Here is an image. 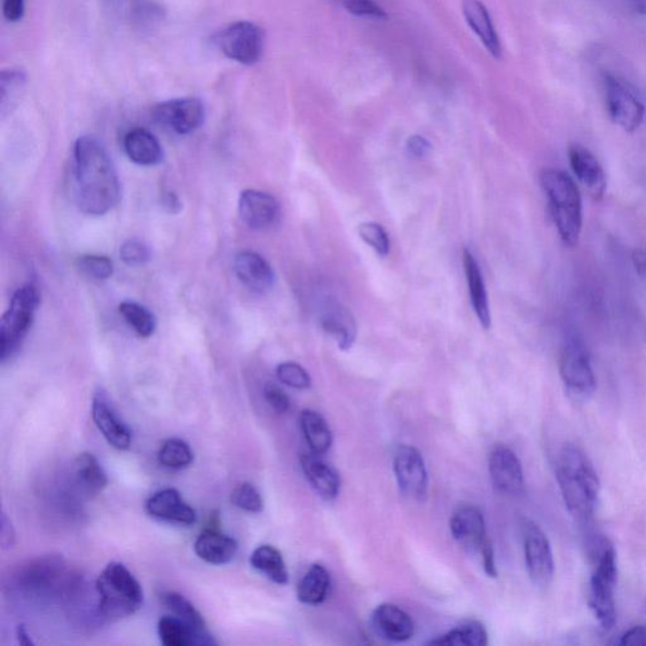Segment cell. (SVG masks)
<instances>
[{"instance_id": "6da1fadb", "label": "cell", "mask_w": 646, "mask_h": 646, "mask_svg": "<svg viewBox=\"0 0 646 646\" xmlns=\"http://www.w3.org/2000/svg\"><path fill=\"white\" fill-rule=\"evenodd\" d=\"M74 194L77 208L90 216L107 215L122 199L115 165L96 137L83 136L75 141Z\"/></svg>"}, {"instance_id": "ac0fdd59", "label": "cell", "mask_w": 646, "mask_h": 646, "mask_svg": "<svg viewBox=\"0 0 646 646\" xmlns=\"http://www.w3.org/2000/svg\"><path fill=\"white\" fill-rule=\"evenodd\" d=\"M488 472L499 492L508 495L522 492L524 485L522 462L510 448L506 446L494 448L488 459Z\"/></svg>"}, {"instance_id": "f35d334b", "label": "cell", "mask_w": 646, "mask_h": 646, "mask_svg": "<svg viewBox=\"0 0 646 646\" xmlns=\"http://www.w3.org/2000/svg\"><path fill=\"white\" fill-rule=\"evenodd\" d=\"M77 268L96 281H108L114 274L113 260L102 256H83L77 259Z\"/></svg>"}, {"instance_id": "2e32d148", "label": "cell", "mask_w": 646, "mask_h": 646, "mask_svg": "<svg viewBox=\"0 0 646 646\" xmlns=\"http://www.w3.org/2000/svg\"><path fill=\"white\" fill-rule=\"evenodd\" d=\"M281 208L275 197L258 190H244L239 197V215L251 231H270L277 224Z\"/></svg>"}, {"instance_id": "4fadbf2b", "label": "cell", "mask_w": 646, "mask_h": 646, "mask_svg": "<svg viewBox=\"0 0 646 646\" xmlns=\"http://www.w3.org/2000/svg\"><path fill=\"white\" fill-rule=\"evenodd\" d=\"M394 475H396L400 492L408 498L422 500L428 493L427 469L423 457L412 446H401L394 456Z\"/></svg>"}, {"instance_id": "b9f144b4", "label": "cell", "mask_w": 646, "mask_h": 646, "mask_svg": "<svg viewBox=\"0 0 646 646\" xmlns=\"http://www.w3.org/2000/svg\"><path fill=\"white\" fill-rule=\"evenodd\" d=\"M340 3L350 14L361 18L387 20L388 14L375 0H340Z\"/></svg>"}, {"instance_id": "484cf974", "label": "cell", "mask_w": 646, "mask_h": 646, "mask_svg": "<svg viewBox=\"0 0 646 646\" xmlns=\"http://www.w3.org/2000/svg\"><path fill=\"white\" fill-rule=\"evenodd\" d=\"M463 270L464 275H467L472 309H474L483 327L488 330L492 327V312L483 272L480 270L474 254L469 249L463 250Z\"/></svg>"}, {"instance_id": "9a60e30c", "label": "cell", "mask_w": 646, "mask_h": 646, "mask_svg": "<svg viewBox=\"0 0 646 646\" xmlns=\"http://www.w3.org/2000/svg\"><path fill=\"white\" fill-rule=\"evenodd\" d=\"M450 530L455 541L472 554L482 555L492 545L487 538L483 513L474 506L457 509L451 518Z\"/></svg>"}, {"instance_id": "44dd1931", "label": "cell", "mask_w": 646, "mask_h": 646, "mask_svg": "<svg viewBox=\"0 0 646 646\" xmlns=\"http://www.w3.org/2000/svg\"><path fill=\"white\" fill-rule=\"evenodd\" d=\"M569 159L574 176L580 181V184L594 199H602L606 188H608V179H606L602 165L596 157L581 145H571Z\"/></svg>"}, {"instance_id": "f6af8a7d", "label": "cell", "mask_w": 646, "mask_h": 646, "mask_svg": "<svg viewBox=\"0 0 646 646\" xmlns=\"http://www.w3.org/2000/svg\"><path fill=\"white\" fill-rule=\"evenodd\" d=\"M432 151V145L422 136H412L407 140V152L413 159H424Z\"/></svg>"}, {"instance_id": "d6a6232c", "label": "cell", "mask_w": 646, "mask_h": 646, "mask_svg": "<svg viewBox=\"0 0 646 646\" xmlns=\"http://www.w3.org/2000/svg\"><path fill=\"white\" fill-rule=\"evenodd\" d=\"M160 598L164 608L170 610L172 614H175L176 618L185 621L186 624L197 630V632L203 635H211L201 612L184 595L175 593V591H165V593L161 594Z\"/></svg>"}, {"instance_id": "277c9868", "label": "cell", "mask_w": 646, "mask_h": 646, "mask_svg": "<svg viewBox=\"0 0 646 646\" xmlns=\"http://www.w3.org/2000/svg\"><path fill=\"white\" fill-rule=\"evenodd\" d=\"M96 589L98 612L102 619H127L144 606V588L123 563H109L99 574Z\"/></svg>"}, {"instance_id": "8fae6325", "label": "cell", "mask_w": 646, "mask_h": 646, "mask_svg": "<svg viewBox=\"0 0 646 646\" xmlns=\"http://www.w3.org/2000/svg\"><path fill=\"white\" fill-rule=\"evenodd\" d=\"M153 120L179 136L200 129L204 122V105L197 98H181L161 102L152 112Z\"/></svg>"}, {"instance_id": "db71d44e", "label": "cell", "mask_w": 646, "mask_h": 646, "mask_svg": "<svg viewBox=\"0 0 646 646\" xmlns=\"http://www.w3.org/2000/svg\"><path fill=\"white\" fill-rule=\"evenodd\" d=\"M645 609H646V601H645Z\"/></svg>"}, {"instance_id": "30bf717a", "label": "cell", "mask_w": 646, "mask_h": 646, "mask_svg": "<svg viewBox=\"0 0 646 646\" xmlns=\"http://www.w3.org/2000/svg\"><path fill=\"white\" fill-rule=\"evenodd\" d=\"M604 85L606 108L611 121L628 133L639 129L645 108L636 94L619 77L610 74L605 76Z\"/></svg>"}, {"instance_id": "1f68e13d", "label": "cell", "mask_w": 646, "mask_h": 646, "mask_svg": "<svg viewBox=\"0 0 646 646\" xmlns=\"http://www.w3.org/2000/svg\"><path fill=\"white\" fill-rule=\"evenodd\" d=\"M331 586L328 571L322 564H313L298 583L297 597L305 605L316 606L326 600Z\"/></svg>"}, {"instance_id": "f1b7e54d", "label": "cell", "mask_w": 646, "mask_h": 646, "mask_svg": "<svg viewBox=\"0 0 646 646\" xmlns=\"http://www.w3.org/2000/svg\"><path fill=\"white\" fill-rule=\"evenodd\" d=\"M75 482L86 494L97 495L104 492L109 479L104 468L96 456L89 452L80 454L74 462Z\"/></svg>"}, {"instance_id": "5bb4252c", "label": "cell", "mask_w": 646, "mask_h": 646, "mask_svg": "<svg viewBox=\"0 0 646 646\" xmlns=\"http://www.w3.org/2000/svg\"><path fill=\"white\" fill-rule=\"evenodd\" d=\"M91 415L107 443L115 450L127 451L132 446V431L116 413L108 394L98 389L92 397Z\"/></svg>"}, {"instance_id": "cb8c5ba5", "label": "cell", "mask_w": 646, "mask_h": 646, "mask_svg": "<svg viewBox=\"0 0 646 646\" xmlns=\"http://www.w3.org/2000/svg\"><path fill=\"white\" fill-rule=\"evenodd\" d=\"M194 549L203 562L223 566L233 561L238 554L239 545L228 535L210 527L197 537Z\"/></svg>"}, {"instance_id": "f5cc1de1", "label": "cell", "mask_w": 646, "mask_h": 646, "mask_svg": "<svg viewBox=\"0 0 646 646\" xmlns=\"http://www.w3.org/2000/svg\"><path fill=\"white\" fill-rule=\"evenodd\" d=\"M633 11L639 14H646V0H626Z\"/></svg>"}, {"instance_id": "ab89813d", "label": "cell", "mask_w": 646, "mask_h": 646, "mask_svg": "<svg viewBox=\"0 0 646 646\" xmlns=\"http://www.w3.org/2000/svg\"><path fill=\"white\" fill-rule=\"evenodd\" d=\"M231 500L234 507L247 511V513H260L264 508L262 495L254 485L249 483L236 486Z\"/></svg>"}, {"instance_id": "d4e9b609", "label": "cell", "mask_w": 646, "mask_h": 646, "mask_svg": "<svg viewBox=\"0 0 646 646\" xmlns=\"http://www.w3.org/2000/svg\"><path fill=\"white\" fill-rule=\"evenodd\" d=\"M301 467L306 479L322 499L331 501L337 498L340 494V477L330 464L320 459L319 455H302Z\"/></svg>"}, {"instance_id": "74e56055", "label": "cell", "mask_w": 646, "mask_h": 646, "mask_svg": "<svg viewBox=\"0 0 646 646\" xmlns=\"http://www.w3.org/2000/svg\"><path fill=\"white\" fill-rule=\"evenodd\" d=\"M278 381L289 388L305 390L311 388L312 381L307 370L294 361L282 362L275 370Z\"/></svg>"}, {"instance_id": "60d3db41", "label": "cell", "mask_w": 646, "mask_h": 646, "mask_svg": "<svg viewBox=\"0 0 646 646\" xmlns=\"http://www.w3.org/2000/svg\"><path fill=\"white\" fill-rule=\"evenodd\" d=\"M358 233L362 241L375 250L382 258L388 257L390 251V240L387 232L381 224L362 223L358 227Z\"/></svg>"}, {"instance_id": "ba28073f", "label": "cell", "mask_w": 646, "mask_h": 646, "mask_svg": "<svg viewBox=\"0 0 646 646\" xmlns=\"http://www.w3.org/2000/svg\"><path fill=\"white\" fill-rule=\"evenodd\" d=\"M214 44L228 60L253 66L263 57L264 33L253 22L238 21L220 30Z\"/></svg>"}, {"instance_id": "f546056e", "label": "cell", "mask_w": 646, "mask_h": 646, "mask_svg": "<svg viewBox=\"0 0 646 646\" xmlns=\"http://www.w3.org/2000/svg\"><path fill=\"white\" fill-rule=\"evenodd\" d=\"M299 427L311 452L320 456L326 454L333 446V432L320 413L305 409L299 415Z\"/></svg>"}, {"instance_id": "c3c4849f", "label": "cell", "mask_w": 646, "mask_h": 646, "mask_svg": "<svg viewBox=\"0 0 646 646\" xmlns=\"http://www.w3.org/2000/svg\"><path fill=\"white\" fill-rule=\"evenodd\" d=\"M0 542H2L4 549L13 547L15 542L14 527L5 513L2 514V531H0Z\"/></svg>"}, {"instance_id": "603a6c76", "label": "cell", "mask_w": 646, "mask_h": 646, "mask_svg": "<svg viewBox=\"0 0 646 646\" xmlns=\"http://www.w3.org/2000/svg\"><path fill=\"white\" fill-rule=\"evenodd\" d=\"M462 13L469 27L494 59H501L502 49L490 13L480 0H462Z\"/></svg>"}, {"instance_id": "52a82bcc", "label": "cell", "mask_w": 646, "mask_h": 646, "mask_svg": "<svg viewBox=\"0 0 646 646\" xmlns=\"http://www.w3.org/2000/svg\"><path fill=\"white\" fill-rule=\"evenodd\" d=\"M559 373L567 393L577 401L588 400L596 392V376L585 345L576 337L566 341L559 358Z\"/></svg>"}, {"instance_id": "7a4b0ae2", "label": "cell", "mask_w": 646, "mask_h": 646, "mask_svg": "<svg viewBox=\"0 0 646 646\" xmlns=\"http://www.w3.org/2000/svg\"><path fill=\"white\" fill-rule=\"evenodd\" d=\"M556 472L570 513L580 520L593 517L601 484L586 454L577 446L564 445L558 457Z\"/></svg>"}, {"instance_id": "e575fe53", "label": "cell", "mask_w": 646, "mask_h": 646, "mask_svg": "<svg viewBox=\"0 0 646 646\" xmlns=\"http://www.w3.org/2000/svg\"><path fill=\"white\" fill-rule=\"evenodd\" d=\"M157 459L165 469L184 470L191 467L194 451L186 440L170 438L162 444Z\"/></svg>"}, {"instance_id": "d6986e66", "label": "cell", "mask_w": 646, "mask_h": 646, "mask_svg": "<svg viewBox=\"0 0 646 646\" xmlns=\"http://www.w3.org/2000/svg\"><path fill=\"white\" fill-rule=\"evenodd\" d=\"M320 325L325 333L333 337L338 348L348 351L356 344L358 326L356 319L344 305L330 299L321 307Z\"/></svg>"}, {"instance_id": "4dcf8cb0", "label": "cell", "mask_w": 646, "mask_h": 646, "mask_svg": "<svg viewBox=\"0 0 646 646\" xmlns=\"http://www.w3.org/2000/svg\"><path fill=\"white\" fill-rule=\"evenodd\" d=\"M250 564L266 579L285 586L289 582V573L281 551L273 546H260L250 556Z\"/></svg>"}, {"instance_id": "8992f818", "label": "cell", "mask_w": 646, "mask_h": 646, "mask_svg": "<svg viewBox=\"0 0 646 646\" xmlns=\"http://www.w3.org/2000/svg\"><path fill=\"white\" fill-rule=\"evenodd\" d=\"M618 583L617 554L611 546L601 551L591 579L589 606L605 630L613 628L617 622V602L614 588Z\"/></svg>"}, {"instance_id": "ffe728a7", "label": "cell", "mask_w": 646, "mask_h": 646, "mask_svg": "<svg viewBox=\"0 0 646 646\" xmlns=\"http://www.w3.org/2000/svg\"><path fill=\"white\" fill-rule=\"evenodd\" d=\"M234 272L243 285L254 294L264 295L274 286L273 268L256 251H240L234 260Z\"/></svg>"}, {"instance_id": "3957f363", "label": "cell", "mask_w": 646, "mask_h": 646, "mask_svg": "<svg viewBox=\"0 0 646 646\" xmlns=\"http://www.w3.org/2000/svg\"><path fill=\"white\" fill-rule=\"evenodd\" d=\"M541 185L548 200L559 238L567 247L577 246L582 232V197L572 177L561 170L541 173Z\"/></svg>"}, {"instance_id": "7c38bea8", "label": "cell", "mask_w": 646, "mask_h": 646, "mask_svg": "<svg viewBox=\"0 0 646 646\" xmlns=\"http://www.w3.org/2000/svg\"><path fill=\"white\" fill-rule=\"evenodd\" d=\"M524 555L526 570L534 585L548 586L556 570L554 551L546 533L537 524L525 525Z\"/></svg>"}, {"instance_id": "681fc988", "label": "cell", "mask_w": 646, "mask_h": 646, "mask_svg": "<svg viewBox=\"0 0 646 646\" xmlns=\"http://www.w3.org/2000/svg\"><path fill=\"white\" fill-rule=\"evenodd\" d=\"M162 208L170 214H177L183 209V203L175 192L167 191L162 195Z\"/></svg>"}, {"instance_id": "83f0119b", "label": "cell", "mask_w": 646, "mask_h": 646, "mask_svg": "<svg viewBox=\"0 0 646 646\" xmlns=\"http://www.w3.org/2000/svg\"><path fill=\"white\" fill-rule=\"evenodd\" d=\"M159 636L164 646H211L218 645L214 636L203 635L175 614H165L159 621Z\"/></svg>"}, {"instance_id": "4316f807", "label": "cell", "mask_w": 646, "mask_h": 646, "mask_svg": "<svg viewBox=\"0 0 646 646\" xmlns=\"http://www.w3.org/2000/svg\"><path fill=\"white\" fill-rule=\"evenodd\" d=\"M123 147L128 159L144 167H152L163 160V149L160 140L154 134L145 129L136 128L125 134Z\"/></svg>"}, {"instance_id": "ee69618b", "label": "cell", "mask_w": 646, "mask_h": 646, "mask_svg": "<svg viewBox=\"0 0 646 646\" xmlns=\"http://www.w3.org/2000/svg\"><path fill=\"white\" fill-rule=\"evenodd\" d=\"M264 398L266 403L275 413L285 414L290 407V400L287 393L278 387L277 384L266 383L264 387Z\"/></svg>"}, {"instance_id": "7402d4cb", "label": "cell", "mask_w": 646, "mask_h": 646, "mask_svg": "<svg viewBox=\"0 0 646 646\" xmlns=\"http://www.w3.org/2000/svg\"><path fill=\"white\" fill-rule=\"evenodd\" d=\"M372 624L376 634L394 643L411 641L415 633L412 618L394 604L377 606L372 614Z\"/></svg>"}, {"instance_id": "9c48e42d", "label": "cell", "mask_w": 646, "mask_h": 646, "mask_svg": "<svg viewBox=\"0 0 646 646\" xmlns=\"http://www.w3.org/2000/svg\"><path fill=\"white\" fill-rule=\"evenodd\" d=\"M17 587L27 596L36 598L67 593L70 583L64 561L59 557L36 559L20 571Z\"/></svg>"}, {"instance_id": "d590c367", "label": "cell", "mask_w": 646, "mask_h": 646, "mask_svg": "<svg viewBox=\"0 0 646 646\" xmlns=\"http://www.w3.org/2000/svg\"><path fill=\"white\" fill-rule=\"evenodd\" d=\"M120 312L125 322L128 323L138 336L148 338L156 333V316L144 305L124 301L120 306Z\"/></svg>"}, {"instance_id": "816d5d0a", "label": "cell", "mask_w": 646, "mask_h": 646, "mask_svg": "<svg viewBox=\"0 0 646 646\" xmlns=\"http://www.w3.org/2000/svg\"><path fill=\"white\" fill-rule=\"evenodd\" d=\"M15 635H17V641L21 645H35V642L33 641V637H30V634L28 633V630L25 625H18L17 630H15Z\"/></svg>"}, {"instance_id": "f907efd6", "label": "cell", "mask_w": 646, "mask_h": 646, "mask_svg": "<svg viewBox=\"0 0 646 646\" xmlns=\"http://www.w3.org/2000/svg\"><path fill=\"white\" fill-rule=\"evenodd\" d=\"M633 264L637 274L646 281V250L636 249L633 253Z\"/></svg>"}, {"instance_id": "8d00e7d4", "label": "cell", "mask_w": 646, "mask_h": 646, "mask_svg": "<svg viewBox=\"0 0 646 646\" xmlns=\"http://www.w3.org/2000/svg\"><path fill=\"white\" fill-rule=\"evenodd\" d=\"M27 75L21 69L3 70L0 75V108L3 112L8 105L18 99L21 91L25 88Z\"/></svg>"}, {"instance_id": "7bdbcfd3", "label": "cell", "mask_w": 646, "mask_h": 646, "mask_svg": "<svg viewBox=\"0 0 646 646\" xmlns=\"http://www.w3.org/2000/svg\"><path fill=\"white\" fill-rule=\"evenodd\" d=\"M121 258L129 266H140L151 260V250L145 243L139 240H127L121 247Z\"/></svg>"}, {"instance_id": "7dc6e473", "label": "cell", "mask_w": 646, "mask_h": 646, "mask_svg": "<svg viewBox=\"0 0 646 646\" xmlns=\"http://www.w3.org/2000/svg\"><path fill=\"white\" fill-rule=\"evenodd\" d=\"M619 644L622 646H646V626L639 625L630 629L621 636Z\"/></svg>"}, {"instance_id": "e0dca14e", "label": "cell", "mask_w": 646, "mask_h": 646, "mask_svg": "<svg viewBox=\"0 0 646 646\" xmlns=\"http://www.w3.org/2000/svg\"><path fill=\"white\" fill-rule=\"evenodd\" d=\"M148 515L162 522L190 526L197 522L196 510L186 502L176 488L167 487L149 496L146 502Z\"/></svg>"}, {"instance_id": "836d02e7", "label": "cell", "mask_w": 646, "mask_h": 646, "mask_svg": "<svg viewBox=\"0 0 646 646\" xmlns=\"http://www.w3.org/2000/svg\"><path fill=\"white\" fill-rule=\"evenodd\" d=\"M488 643L487 632L482 622L467 621L450 630L447 634L430 642L433 645L485 646Z\"/></svg>"}, {"instance_id": "5b68a950", "label": "cell", "mask_w": 646, "mask_h": 646, "mask_svg": "<svg viewBox=\"0 0 646 646\" xmlns=\"http://www.w3.org/2000/svg\"><path fill=\"white\" fill-rule=\"evenodd\" d=\"M41 295L34 285L20 288L12 297L0 322V360H11L22 348L33 328Z\"/></svg>"}, {"instance_id": "bcb514c9", "label": "cell", "mask_w": 646, "mask_h": 646, "mask_svg": "<svg viewBox=\"0 0 646 646\" xmlns=\"http://www.w3.org/2000/svg\"><path fill=\"white\" fill-rule=\"evenodd\" d=\"M26 0H3L4 18L11 23H17L25 17Z\"/></svg>"}]
</instances>
